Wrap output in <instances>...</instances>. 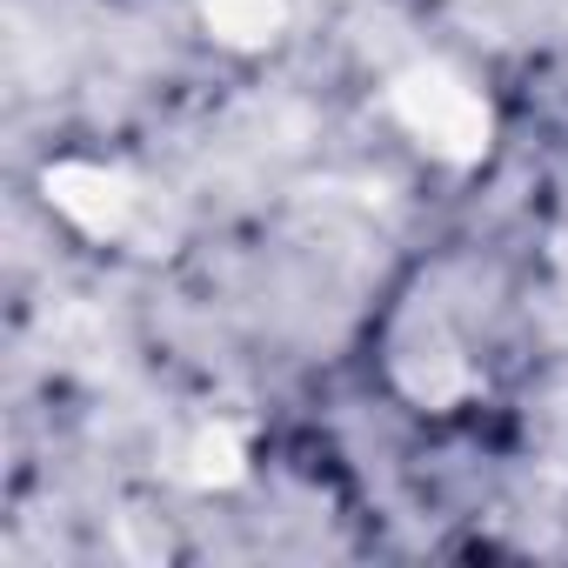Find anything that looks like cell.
<instances>
[{
	"label": "cell",
	"instance_id": "cell-1",
	"mask_svg": "<svg viewBox=\"0 0 568 568\" xmlns=\"http://www.w3.org/2000/svg\"><path fill=\"white\" fill-rule=\"evenodd\" d=\"M388 108L442 161H481L488 154V108H481V94L462 74L435 68V61H415L408 74H395Z\"/></svg>",
	"mask_w": 568,
	"mask_h": 568
},
{
	"label": "cell",
	"instance_id": "cell-2",
	"mask_svg": "<svg viewBox=\"0 0 568 568\" xmlns=\"http://www.w3.org/2000/svg\"><path fill=\"white\" fill-rule=\"evenodd\" d=\"M48 201L74 227H88V234H128V221L141 207L134 181L121 168H101V161H61V168H48Z\"/></svg>",
	"mask_w": 568,
	"mask_h": 568
},
{
	"label": "cell",
	"instance_id": "cell-3",
	"mask_svg": "<svg viewBox=\"0 0 568 568\" xmlns=\"http://www.w3.org/2000/svg\"><path fill=\"white\" fill-rule=\"evenodd\" d=\"M201 14L227 48H267L288 21V0H201Z\"/></svg>",
	"mask_w": 568,
	"mask_h": 568
},
{
	"label": "cell",
	"instance_id": "cell-4",
	"mask_svg": "<svg viewBox=\"0 0 568 568\" xmlns=\"http://www.w3.org/2000/svg\"><path fill=\"white\" fill-rule=\"evenodd\" d=\"M187 481H194V488H227V481H241V448H234L227 428L194 435V448H187Z\"/></svg>",
	"mask_w": 568,
	"mask_h": 568
}]
</instances>
